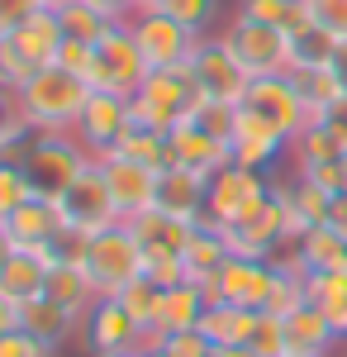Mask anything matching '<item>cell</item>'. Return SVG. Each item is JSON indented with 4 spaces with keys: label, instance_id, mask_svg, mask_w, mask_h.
I'll return each instance as SVG.
<instances>
[{
    "label": "cell",
    "instance_id": "obj_35",
    "mask_svg": "<svg viewBox=\"0 0 347 357\" xmlns=\"http://www.w3.org/2000/svg\"><path fill=\"white\" fill-rule=\"evenodd\" d=\"M57 24H62V33L67 38H81V43H100L109 29H114V20H105L95 5H86V0H62L57 5Z\"/></svg>",
    "mask_w": 347,
    "mask_h": 357
},
{
    "label": "cell",
    "instance_id": "obj_47",
    "mask_svg": "<svg viewBox=\"0 0 347 357\" xmlns=\"http://www.w3.org/2000/svg\"><path fill=\"white\" fill-rule=\"evenodd\" d=\"M91 48L95 43H81V38H62V48H57V67H67V72H77V77H86L91 72Z\"/></svg>",
    "mask_w": 347,
    "mask_h": 357
},
{
    "label": "cell",
    "instance_id": "obj_22",
    "mask_svg": "<svg viewBox=\"0 0 347 357\" xmlns=\"http://www.w3.org/2000/svg\"><path fill=\"white\" fill-rule=\"evenodd\" d=\"M205 200H210V176H195V172H181V167H167L157 176V205L153 210H167L186 224L205 220Z\"/></svg>",
    "mask_w": 347,
    "mask_h": 357
},
{
    "label": "cell",
    "instance_id": "obj_40",
    "mask_svg": "<svg viewBox=\"0 0 347 357\" xmlns=\"http://www.w3.org/2000/svg\"><path fill=\"white\" fill-rule=\"evenodd\" d=\"M247 348L257 357H286V319L271 314V310H262L257 324H252V333H247Z\"/></svg>",
    "mask_w": 347,
    "mask_h": 357
},
{
    "label": "cell",
    "instance_id": "obj_59",
    "mask_svg": "<svg viewBox=\"0 0 347 357\" xmlns=\"http://www.w3.org/2000/svg\"><path fill=\"white\" fill-rule=\"evenodd\" d=\"M43 5H48V10H57V5H62V0H43Z\"/></svg>",
    "mask_w": 347,
    "mask_h": 357
},
{
    "label": "cell",
    "instance_id": "obj_55",
    "mask_svg": "<svg viewBox=\"0 0 347 357\" xmlns=\"http://www.w3.org/2000/svg\"><path fill=\"white\" fill-rule=\"evenodd\" d=\"M10 257H15V238H10V234H5V224H0V267H5Z\"/></svg>",
    "mask_w": 347,
    "mask_h": 357
},
{
    "label": "cell",
    "instance_id": "obj_12",
    "mask_svg": "<svg viewBox=\"0 0 347 357\" xmlns=\"http://www.w3.org/2000/svg\"><path fill=\"white\" fill-rule=\"evenodd\" d=\"M129 29H134V43L138 53L148 57V67L157 72V67H186L190 53H195V33H190L181 20H171L167 10H138L134 20H129Z\"/></svg>",
    "mask_w": 347,
    "mask_h": 357
},
{
    "label": "cell",
    "instance_id": "obj_2",
    "mask_svg": "<svg viewBox=\"0 0 347 357\" xmlns=\"http://www.w3.org/2000/svg\"><path fill=\"white\" fill-rule=\"evenodd\" d=\"M20 167H24L33 195L62 200L67 186H77L81 176L95 167V158H91V148H86L77 134H33L29 148H24V158H20Z\"/></svg>",
    "mask_w": 347,
    "mask_h": 357
},
{
    "label": "cell",
    "instance_id": "obj_14",
    "mask_svg": "<svg viewBox=\"0 0 347 357\" xmlns=\"http://www.w3.org/2000/svg\"><path fill=\"white\" fill-rule=\"evenodd\" d=\"M242 105L247 110H257L267 124H276L286 138H295L314 114H309V105H304V96L295 91L291 72H276V77H252V86H247V96H242Z\"/></svg>",
    "mask_w": 347,
    "mask_h": 357
},
{
    "label": "cell",
    "instance_id": "obj_54",
    "mask_svg": "<svg viewBox=\"0 0 347 357\" xmlns=\"http://www.w3.org/2000/svg\"><path fill=\"white\" fill-rule=\"evenodd\" d=\"M333 72H338V82L347 91V38H338V53H333Z\"/></svg>",
    "mask_w": 347,
    "mask_h": 357
},
{
    "label": "cell",
    "instance_id": "obj_33",
    "mask_svg": "<svg viewBox=\"0 0 347 357\" xmlns=\"http://www.w3.org/2000/svg\"><path fill=\"white\" fill-rule=\"evenodd\" d=\"M238 15L247 20H262V24H276L281 33H300V29L314 24L309 15V0H238Z\"/></svg>",
    "mask_w": 347,
    "mask_h": 357
},
{
    "label": "cell",
    "instance_id": "obj_7",
    "mask_svg": "<svg viewBox=\"0 0 347 357\" xmlns=\"http://www.w3.org/2000/svg\"><path fill=\"white\" fill-rule=\"evenodd\" d=\"M219 38H224L229 53L247 67V77H276V72H291V67H295L291 33H281L276 24L233 15L229 24H219Z\"/></svg>",
    "mask_w": 347,
    "mask_h": 357
},
{
    "label": "cell",
    "instance_id": "obj_50",
    "mask_svg": "<svg viewBox=\"0 0 347 357\" xmlns=\"http://www.w3.org/2000/svg\"><path fill=\"white\" fill-rule=\"evenodd\" d=\"M86 5H95L105 20H114V24H129L138 10H143V0H86Z\"/></svg>",
    "mask_w": 347,
    "mask_h": 357
},
{
    "label": "cell",
    "instance_id": "obj_21",
    "mask_svg": "<svg viewBox=\"0 0 347 357\" xmlns=\"http://www.w3.org/2000/svg\"><path fill=\"white\" fill-rule=\"evenodd\" d=\"M5 234L15 238V248H57L67 224H62V210L57 200H43V195H29L24 205L5 220Z\"/></svg>",
    "mask_w": 347,
    "mask_h": 357
},
{
    "label": "cell",
    "instance_id": "obj_45",
    "mask_svg": "<svg viewBox=\"0 0 347 357\" xmlns=\"http://www.w3.org/2000/svg\"><path fill=\"white\" fill-rule=\"evenodd\" d=\"M0 357H57V348H48L43 338H33L29 329H10L0 338Z\"/></svg>",
    "mask_w": 347,
    "mask_h": 357
},
{
    "label": "cell",
    "instance_id": "obj_8",
    "mask_svg": "<svg viewBox=\"0 0 347 357\" xmlns=\"http://www.w3.org/2000/svg\"><path fill=\"white\" fill-rule=\"evenodd\" d=\"M190 77H195V86H200L205 100H224V105H242V96H247V86H252L247 67L229 53V43H224L219 33H205V38L195 43V53H190Z\"/></svg>",
    "mask_w": 347,
    "mask_h": 357
},
{
    "label": "cell",
    "instance_id": "obj_36",
    "mask_svg": "<svg viewBox=\"0 0 347 357\" xmlns=\"http://www.w3.org/2000/svg\"><path fill=\"white\" fill-rule=\"evenodd\" d=\"M162 291H167V286H157L153 276H138V281H129V286L119 291V305H124V310L134 314L138 324H143V333H148V338L157 333V310H162Z\"/></svg>",
    "mask_w": 347,
    "mask_h": 357
},
{
    "label": "cell",
    "instance_id": "obj_57",
    "mask_svg": "<svg viewBox=\"0 0 347 357\" xmlns=\"http://www.w3.org/2000/svg\"><path fill=\"white\" fill-rule=\"evenodd\" d=\"M143 357H162V353H157V348H153V343H143Z\"/></svg>",
    "mask_w": 347,
    "mask_h": 357
},
{
    "label": "cell",
    "instance_id": "obj_46",
    "mask_svg": "<svg viewBox=\"0 0 347 357\" xmlns=\"http://www.w3.org/2000/svg\"><path fill=\"white\" fill-rule=\"evenodd\" d=\"M309 15L333 38H347V0H309Z\"/></svg>",
    "mask_w": 347,
    "mask_h": 357
},
{
    "label": "cell",
    "instance_id": "obj_51",
    "mask_svg": "<svg viewBox=\"0 0 347 357\" xmlns=\"http://www.w3.org/2000/svg\"><path fill=\"white\" fill-rule=\"evenodd\" d=\"M10 329H20V305H15L10 296H5V291H0V338H5Z\"/></svg>",
    "mask_w": 347,
    "mask_h": 357
},
{
    "label": "cell",
    "instance_id": "obj_18",
    "mask_svg": "<svg viewBox=\"0 0 347 357\" xmlns=\"http://www.w3.org/2000/svg\"><path fill=\"white\" fill-rule=\"evenodd\" d=\"M129 124H134V105H129V96L91 91V100H86V110H81V119H77L72 134L91 148V158H109L114 143L129 134Z\"/></svg>",
    "mask_w": 347,
    "mask_h": 357
},
{
    "label": "cell",
    "instance_id": "obj_28",
    "mask_svg": "<svg viewBox=\"0 0 347 357\" xmlns=\"http://www.w3.org/2000/svg\"><path fill=\"white\" fill-rule=\"evenodd\" d=\"M0 38H15V48H20L33 67H48V62L57 57V48H62V38H67V33H62V24H57V10L43 5V10H33L15 33H0Z\"/></svg>",
    "mask_w": 347,
    "mask_h": 357
},
{
    "label": "cell",
    "instance_id": "obj_49",
    "mask_svg": "<svg viewBox=\"0 0 347 357\" xmlns=\"http://www.w3.org/2000/svg\"><path fill=\"white\" fill-rule=\"evenodd\" d=\"M33 10H43V0H0V33H15Z\"/></svg>",
    "mask_w": 347,
    "mask_h": 357
},
{
    "label": "cell",
    "instance_id": "obj_31",
    "mask_svg": "<svg viewBox=\"0 0 347 357\" xmlns=\"http://www.w3.org/2000/svg\"><path fill=\"white\" fill-rule=\"evenodd\" d=\"M262 310H242V305H224L210 301V310L200 314V333L210 338L214 348H247V333L257 324Z\"/></svg>",
    "mask_w": 347,
    "mask_h": 357
},
{
    "label": "cell",
    "instance_id": "obj_58",
    "mask_svg": "<svg viewBox=\"0 0 347 357\" xmlns=\"http://www.w3.org/2000/svg\"><path fill=\"white\" fill-rule=\"evenodd\" d=\"M153 5H162V0H143V10H153Z\"/></svg>",
    "mask_w": 347,
    "mask_h": 357
},
{
    "label": "cell",
    "instance_id": "obj_56",
    "mask_svg": "<svg viewBox=\"0 0 347 357\" xmlns=\"http://www.w3.org/2000/svg\"><path fill=\"white\" fill-rule=\"evenodd\" d=\"M210 357H257V353H252V348H214Z\"/></svg>",
    "mask_w": 347,
    "mask_h": 357
},
{
    "label": "cell",
    "instance_id": "obj_20",
    "mask_svg": "<svg viewBox=\"0 0 347 357\" xmlns=\"http://www.w3.org/2000/svg\"><path fill=\"white\" fill-rule=\"evenodd\" d=\"M338 348H343V338L319 305L304 301L300 310L286 314V357H338Z\"/></svg>",
    "mask_w": 347,
    "mask_h": 357
},
{
    "label": "cell",
    "instance_id": "obj_9",
    "mask_svg": "<svg viewBox=\"0 0 347 357\" xmlns=\"http://www.w3.org/2000/svg\"><path fill=\"white\" fill-rule=\"evenodd\" d=\"M210 301H224V305H242V310H267L271 301V286H276V262L267 257H238L229 252V262L200 281Z\"/></svg>",
    "mask_w": 347,
    "mask_h": 357
},
{
    "label": "cell",
    "instance_id": "obj_37",
    "mask_svg": "<svg viewBox=\"0 0 347 357\" xmlns=\"http://www.w3.org/2000/svg\"><path fill=\"white\" fill-rule=\"evenodd\" d=\"M114 153L119 158H129V162H143V167H167V134L157 129H148V124H129V134L114 143Z\"/></svg>",
    "mask_w": 347,
    "mask_h": 357
},
{
    "label": "cell",
    "instance_id": "obj_1",
    "mask_svg": "<svg viewBox=\"0 0 347 357\" xmlns=\"http://www.w3.org/2000/svg\"><path fill=\"white\" fill-rule=\"evenodd\" d=\"M86 100H91V82L67 72V67H57V62L38 67L20 86V110H24V124L33 134H72Z\"/></svg>",
    "mask_w": 347,
    "mask_h": 357
},
{
    "label": "cell",
    "instance_id": "obj_32",
    "mask_svg": "<svg viewBox=\"0 0 347 357\" xmlns=\"http://www.w3.org/2000/svg\"><path fill=\"white\" fill-rule=\"evenodd\" d=\"M304 291H309V305H319L328 324L338 329V338L347 343V267L343 272H309Z\"/></svg>",
    "mask_w": 347,
    "mask_h": 357
},
{
    "label": "cell",
    "instance_id": "obj_60",
    "mask_svg": "<svg viewBox=\"0 0 347 357\" xmlns=\"http://www.w3.org/2000/svg\"><path fill=\"white\" fill-rule=\"evenodd\" d=\"M119 357H143V348H138V353H119Z\"/></svg>",
    "mask_w": 347,
    "mask_h": 357
},
{
    "label": "cell",
    "instance_id": "obj_23",
    "mask_svg": "<svg viewBox=\"0 0 347 357\" xmlns=\"http://www.w3.org/2000/svg\"><path fill=\"white\" fill-rule=\"evenodd\" d=\"M43 296L57 301L62 310H72L77 319H86V310L100 301V291L91 286L86 267H81L77 257H67V252H53V262H48V281H43Z\"/></svg>",
    "mask_w": 347,
    "mask_h": 357
},
{
    "label": "cell",
    "instance_id": "obj_61",
    "mask_svg": "<svg viewBox=\"0 0 347 357\" xmlns=\"http://www.w3.org/2000/svg\"><path fill=\"white\" fill-rule=\"evenodd\" d=\"M338 357H347V343H343V353H338Z\"/></svg>",
    "mask_w": 347,
    "mask_h": 357
},
{
    "label": "cell",
    "instance_id": "obj_34",
    "mask_svg": "<svg viewBox=\"0 0 347 357\" xmlns=\"http://www.w3.org/2000/svg\"><path fill=\"white\" fill-rule=\"evenodd\" d=\"M291 82H295V91L304 96L309 114H323L338 96H347L343 82H338V72H333V62H328V67H291Z\"/></svg>",
    "mask_w": 347,
    "mask_h": 357
},
{
    "label": "cell",
    "instance_id": "obj_43",
    "mask_svg": "<svg viewBox=\"0 0 347 357\" xmlns=\"http://www.w3.org/2000/svg\"><path fill=\"white\" fill-rule=\"evenodd\" d=\"M233 114H238V105H224V100H200L195 105V114H190V124H200L205 134L214 138H233Z\"/></svg>",
    "mask_w": 347,
    "mask_h": 357
},
{
    "label": "cell",
    "instance_id": "obj_52",
    "mask_svg": "<svg viewBox=\"0 0 347 357\" xmlns=\"http://www.w3.org/2000/svg\"><path fill=\"white\" fill-rule=\"evenodd\" d=\"M328 224H333V229H338V234L347 238V191H338V195H333V210H328Z\"/></svg>",
    "mask_w": 347,
    "mask_h": 357
},
{
    "label": "cell",
    "instance_id": "obj_25",
    "mask_svg": "<svg viewBox=\"0 0 347 357\" xmlns=\"http://www.w3.org/2000/svg\"><path fill=\"white\" fill-rule=\"evenodd\" d=\"M57 248H15V257L0 267V291L10 301H33L43 296V281H48V262H53Z\"/></svg>",
    "mask_w": 347,
    "mask_h": 357
},
{
    "label": "cell",
    "instance_id": "obj_19",
    "mask_svg": "<svg viewBox=\"0 0 347 357\" xmlns=\"http://www.w3.org/2000/svg\"><path fill=\"white\" fill-rule=\"evenodd\" d=\"M229 162H233L229 138L205 134V129L190 124V119L167 134V167H181V172H195V176H214V172H224ZM167 167H162V172H167Z\"/></svg>",
    "mask_w": 347,
    "mask_h": 357
},
{
    "label": "cell",
    "instance_id": "obj_29",
    "mask_svg": "<svg viewBox=\"0 0 347 357\" xmlns=\"http://www.w3.org/2000/svg\"><path fill=\"white\" fill-rule=\"evenodd\" d=\"M210 310V296L200 281H176L162 291V310H157V333H171V329H200V314ZM153 333V338H157Z\"/></svg>",
    "mask_w": 347,
    "mask_h": 357
},
{
    "label": "cell",
    "instance_id": "obj_30",
    "mask_svg": "<svg viewBox=\"0 0 347 357\" xmlns=\"http://www.w3.org/2000/svg\"><path fill=\"white\" fill-rule=\"evenodd\" d=\"M229 262V238H224V229L210 220H200L190 229V243L181 252V267H186V281H210L219 267Z\"/></svg>",
    "mask_w": 347,
    "mask_h": 357
},
{
    "label": "cell",
    "instance_id": "obj_13",
    "mask_svg": "<svg viewBox=\"0 0 347 357\" xmlns=\"http://www.w3.org/2000/svg\"><path fill=\"white\" fill-rule=\"evenodd\" d=\"M224 238H229V252H238V257H267V262L281 248H291V224H286V205L276 200V191L257 210H247L238 224H229Z\"/></svg>",
    "mask_w": 347,
    "mask_h": 357
},
{
    "label": "cell",
    "instance_id": "obj_5",
    "mask_svg": "<svg viewBox=\"0 0 347 357\" xmlns=\"http://www.w3.org/2000/svg\"><path fill=\"white\" fill-rule=\"evenodd\" d=\"M81 267H86L91 286L100 296H119L129 281L143 276V252H138L134 229L119 220V224H109V229H100V234H91L81 243Z\"/></svg>",
    "mask_w": 347,
    "mask_h": 357
},
{
    "label": "cell",
    "instance_id": "obj_27",
    "mask_svg": "<svg viewBox=\"0 0 347 357\" xmlns=\"http://www.w3.org/2000/svg\"><path fill=\"white\" fill-rule=\"evenodd\" d=\"M295 262L304 267V276L309 272H343L347 267V238L333 229V224H314L309 234H300L291 243Z\"/></svg>",
    "mask_w": 347,
    "mask_h": 357
},
{
    "label": "cell",
    "instance_id": "obj_53",
    "mask_svg": "<svg viewBox=\"0 0 347 357\" xmlns=\"http://www.w3.org/2000/svg\"><path fill=\"white\" fill-rule=\"evenodd\" d=\"M323 119H333L338 129H347V96H338V100H333V105L323 110Z\"/></svg>",
    "mask_w": 347,
    "mask_h": 357
},
{
    "label": "cell",
    "instance_id": "obj_44",
    "mask_svg": "<svg viewBox=\"0 0 347 357\" xmlns=\"http://www.w3.org/2000/svg\"><path fill=\"white\" fill-rule=\"evenodd\" d=\"M33 72H38V67H33V62H29L20 48H15V38H0V82L20 91V86H24Z\"/></svg>",
    "mask_w": 347,
    "mask_h": 357
},
{
    "label": "cell",
    "instance_id": "obj_4",
    "mask_svg": "<svg viewBox=\"0 0 347 357\" xmlns=\"http://www.w3.org/2000/svg\"><path fill=\"white\" fill-rule=\"evenodd\" d=\"M138 238V252H143V276H153L157 286H176L186 281V267H181V252L190 243V229L195 224L176 220L167 210H143L134 220H124Z\"/></svg>",
    "mask_w": 347,
    "mask_h": 357
},
{
    "label": "cell",
    "instance_id": "obj_42",
    "mask_svg": "<svg viewBox=\"0 0 347 357\" xmlns=\"http://www.w3.org/2000/svg\"><path fill=\"white\" fill-rule=\"evenodd\" d=\"M29 195H33V186H29L24 167H20V162H0V224L10 220Z\"/></svg>",
    "mask_w": 347,
    "mask_h": 357
},
{
    "label": "cell",
    "instance_id": "obj_26",
    "mask_svg": "<svg viewBox=\"0 0 347 357\" xmlns=\"http://www.w3.org/2000/svg\"><path fill=\"white\" fill-rule=\"evenodd\" d=\"M20 329L43 338L48 348H62L72 333H81V319L72 310H62L57 301H48V296H33V301H20Z\"/></svg>",
    "mask_w": 347,
    "mask_h": 357
},
{
    "label": "cell",
    "instance_id": "obj_24",
    "mask_svg": "<svg viewBox=\"0 0 347 357\" xmlns=\"http://www.w3.org/2000/svg\"><path fill=\"white\" fill-rule=\"evenodd\" d=\"M343 153H347V129H338L333 119L314 114V119L291 138V158H286V162H291L295 172H309V167L338 162Z\"/></svg>",
    "mask_w": 347,
    "mask_h": 357
},
{
    "label": "cell",
    "instance_id": "obj_6",
    "mask_svg": "<svg viewBox=\"0 0 347 357\" xmlns=\"http://www.w3.org/2000/svg\"><path fill=\"white\" fill-rule=\"evenodd\" d=\"M148 57L138 53L134 43V29L129 24H114L91 48V72H86V82L91 91H105V96H138V86L148 82Z\"/></svg>",
    "mask_w": 347,
    "mask_h": 357
},
{
    "label": "cell",
    "instance_id": "obj_10",
    "mask_svg": "<svg viewBox=\"0 0 347 357\" xmlns=\"http://www.w3.org/2000/svg\"><path fill=\"white\" fill-rule=\"evenodd\" d=\"M267 195H271V176H267V172H252V167L229 162L224 172H214V176H210L205 220L219 224V229H229V224H238L247 210H257Z\"/></svg>",
    "mask_w": 347,
    "mask_h": 357
},
{
    "label": "cell",
    "instance_id": "obj_38",
    "mask_svg": "<svg viewBox=\"0 0 347 357\" xmlns=\"http://www.w3.org/2000/svg\"><path fill=\"white\" fill-rule=\"evenodd\" d=\"M157 10H167L171 20H181L195 38L219 33V0H162Z\"/></svg>",
    "mask_w": 347,
    "mask_h": 357
},
{
    "label": "cell",
    "instance_id": "obj_41",
    "mask_svg": "<svg viewBox=\"0 0 347 357\" xmlns=\"http://www.w3.org/2000/svg\"><path fill=\"white\" fill-rule=\"evenodd\" d=\"M162 357H210L214 343L205 338L200 329H171V333H157V338H148Z\"/></svg>",
    "mask_w": 347,
    "mask_h": 357
},
{
    "label": "cell",
    "instance_id": "obj_3",
    "mask_svg": "<svg viewBox=\"0 0 347 357\" xmlns=\"http://www.w3.org/2000/svg\"><path fill=\"white\" fill-rule=\"evenodd\" d=\"M200 100L205 96H200V86L190 77V62L186 67H157V72H148V82L138 86V96H129L134 124H148L157 134H171L176 124H186Z\"/></svg>",
    "mask_w": 347,
    "mask_h": 357
},
{
    "label": "cell",
    "instance_id": "obj_39",
    "mask_svg": "<svg viewBox=\"0 0 347 357\" xmlns=\"http://www.w3.org/2000/svg\"><path fill=\"white\" fill-rule=\"evenodd\" d=\"M291 53H295V67H328L333 53H338V38H333L328 29L309 24L291 38Z\"/></svg>",
    "mask_w": 347,
    "mask_h": 357
},
{
    "label": "cell",
    "instance_id": "obj_48",
    "mask_svg": "<svg viewBox=\"0 0 347 357\" xmlns=\"http://www.w3.org/2000/svg\"><path fill=\"white\" fill-rule=\"evenodd\" d=\"M15 129H29V124H24V110H20V91L0 82V138L15 134Z\"/></svg>",
    "mask_w": 347,
    "mask_h": 357
},
{
    "label": "cell",
    "instance_id": "obj_16",
    "mask_svg": "<svg viewBox=\"0 0 347 357\" xmlns=\"http://www.w3.org/2000/svg\"><path fill=\"white\" fill-rule=\"evenodd\" d=\"M100 162V176H105V191L114 200V210H119V220H134L143 210H153L157 205V167H143V162H129V158H119V153H109V158H95Z\"/></svg>",
    "mask_w": 347,
    "mask_h": 357
},
{
    "label": "cell",
    "instance_id": "obj_15",
    "mask_svg": "<svg viewBox=\"0 0 347 357\" xmlns=\"http://www.w3.org/2000/svg\"><path fill=\"white\" fill-rule=\"evenodd\" d=\"M57 210H62L67 234H81V238H91V234H100L109 224H119V210H114V200H109V191H105L100 162L91 167L77 186H67V195L57 200Z\"/></svg>",
    "mask_w": 347,
    "mask_h": 357
},
{
    "label": "cell",
    "instance_id": "obj_11",
    "mask_svg": "<svg viewBox=\"0 0 347 357\" xmlns=\"http://www.w3.org/2000/svg\"><path fill=\"white\" fill-rule=\"evenodd\" d=\"M81 343H86L91 357H119V353H138L148 343V333L119 305V296H100L86 310V319H81Z\"/></svg>",
    "mask_w": 347,
    "mask_h": 357
},
{
    "label": "cell",
    "instance_id": "obj_17",
    "mask_svg": "<svg viewBox=\"0 0 347 357\" xmlns=\"http://www.w3.org/2000/svg\"><path fill=\"white\" fill-rule=\"evenodd\" d=\"M229 148H233V162L252 167V172H271L276 162L291 158V138L281 134L276 124H267L257 110H247V105H238V114H233V138H229Z\"/></svg>",
    "mask_w": 347,
    "mask_h": 357
}]
</instances>
